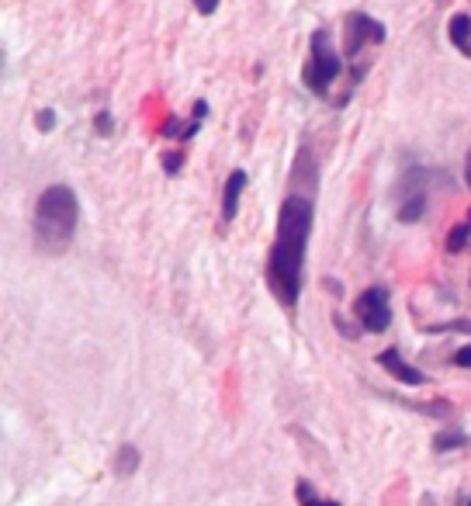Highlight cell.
<instances>
[{
	"instance_id": "6da1fadb",
	"label": "cell",
	"mask_w": 471,
	"mask_h": 506,
	"mask_svg": "<svg viewBox=\"0 0 471 506\" xmlns=\"http://www.w3.org/2000/svg\"><path fill=\"white\" fill-rule=\"evenodd\" d=\"M315 222V198L305 194H288L278 212V233L274 247L267 253L264 282L271 295L284 309H295L302 298V274H305V257H309V236Z\"/></svg>"
},
{
	"instance_id": "7a4b0ae2",
	"label": "cell",
	"mask_w": 471,
	"mask_h": 506,
	"mask_svg": "<svg viewBox=\"0 0 471 506\" xmlns=\"http://www.w3.org/2000/svg\"><path fill=\"white\" fill-rule=\"evenodd\" d=\"M77 222H80V201H77L73 188L49 184L35 201V250L45 253V257H63L73 243V236H77Z\"/></svg>"
},
{
	"instance_id": "3957f363",
	"label": "cell",
	"mask_w": 471,
	"mask_h": 506,
	"mask_svg": "<svg viewBox=\"0 0 471 506\" xmlns=\"http://www.w3.org/2000/svg\"><path fill=\"white\" fill-rule=\"evenodd\" d=\"M344 73V60L329 49V32L326 29H315L313 32V53H309V63L302 69V80L315 97H326L333 80H340Z\"/></svg>"
},
{
	"instance_id": "277c9868",
	"label": "cell",
	"mask_w": 471,
	"mask_h": 506,
	"mask_svg": "<svg viewBox=\"0 0 471 506\" xmlns=\"http://www.w3.org/2000/svg\"><path fill=\"white\" fill-rule=\"evenodd\" d=\"M353 316L364 326V333H385L392 326V302L385 288H368L353 302Z\"/></svg>"
},
{
	"instance_id": "5b68a950",
	"label": "cell",
	"mask_w": 471,
	"mask_h": 506,
	"mask_svg": "<svg viewBox=\"0 0 471 506\" xmlns=\"http://www.w3.org/2000/svg\"><path fill=\"white\" fill-rule=\"evenodd\" d=\"M385 42V25L364 14V11H353L346 14V38H344V53L350 60H357L364 53V45H381Z\"/></svg>"
},
{
	"instance_id": "8992f818",
	"label": "cell",
	"mask_w": 471,
	"mask_h": 506,
	"mask_svg": "<svg viewBox=\"0 0 471 506\" xmlns=\"http://www.w3.org/2000/svg\"><path fill=\"white\" fill-rule=\"evenodd\" d=\"M319 191V163H315L313 146H298L295 153V163H291V194H305V198H315Z\"/></svg>"
},
{
	"instance_id": "52a82bcc",
	"label": "cell",
	"mask_w": 471,
	"mask_h": 506,
	"mask_svg": "<svg viewBox=\"0 0 471 506\" xmlns=\"http://www.w3.org/2000/svg\"><path fill=\"white\" fill-rule=\"evenodd\" d=\"M378 364H381V368H385V371H388L395 381H402V385H423V381H426V375H423V371H416V368H412V364H409L406 357H402L395 347L381 350V354H378Z\"/></svg>"
},
{
	"instance_id": "ba28073f",
	"label": "cell",
	"mask_w": 471,
	"mask_h": 506,
	"mask_svg": "<svg viewBox=\"0 0 471 506\" xmlns=\"http://www.w3.org/2000/svg\"><path fill=\"white\" fill-rule=\"evenodd\" d=\"M243 188H247V170H232V174L225 177V188H222V222L236 219Z\"/></svg>"
},
{
	"instance_id": "9c48e42d",
	"label": "cell",
	"mask_w": 471,
	"mask_h": 506,
	"mask_svg": "<svg viewBox=\"0 0 471 506\" xmlns=\"http://www.w3.org/2000/svg\"><path fill=\"white\" fill-rule=\"evenodd\" d=\"M447 38L458 53H465L471 60V14H454L451 25H447Z\"/></svg>"
},
{
	"instance_id": "30bf717a",
	"label": "cell",
	"mask_w": 471,
	"mask_h": 506,
	"mask_svg": "<svg viewBox=\"0 0 471 506\" xmlns=\"http://www.w3.org/2000/svg\"><path fill=\"white\" fill-rule=\"evenodd\" d=\"M426 191H412V194H406V201L399 205V222H406V225H412V222L423 219V212H426Z\"/></svg>"
},
{
	"instance_id": "8fae6325",
	"label": "cell",
	"mask_w": 471,
	"mask_h": 506,
	"mask_svg": "<svg viewBox=\"0 0 471 506\" xmlns=\"http://www.w3.org/2000/svg\"><path fill=\"white\" fill-rule=\"evenodd\" d=\"M135 469H139V447L122 444L118 454H115V475H132Z\"/></svg>"
},
{
	"instance_id": "7c38bea8",
	"label": "cell",
	"mask_w": 471,
	"mask_h": 506,
	"mask_svg": "<svg viewBox=\"0 0 471 506\" xmlns=\"http://www.w3.org/2000/svg\"><path fill=\"white\" fill-rule=\"evenodd\" d=\"M468 240H471V216L465 222H458V225L451 229V236H447V250L461 253L465 247H468Z\"/></svg>"
},
{
	"instance_id": "4fadbf2b",
	"label": "cell",
	"mask_w": 471,
	"mask_h": 506,
	"mask_svg": "<svg viewBox=\"0 0 471 506\" xmlns=\"http://www.w3.org/2000/svg\"><path fill=\"white\" fill-rule=\"evenodd\" d=\"M465 441H468V437H465V430H440L437 437H434V451H440V454H443V451L461 447Z\"/></svg>"
},
{
	"instance_id": "5bb4252c",
	"label": "cell",
	"mask_w": 471,
	"mask_h": 506,
	"mask_svg": "<svg viewBox=\"0 0 471 506\" xmlns=\"http://www.w3.org/2000/svg\"><path fill=\"white\" fill-rule=\"evenodd\" d=\"M295 493H298V503L302 506H340L337 500H319L309 482H298V486H295Z\"/></svg>"
},
{
	"instance_id": "9a60e30c",
	"label": "cell",
	"mask_w": 471,
	"mask_h": 506,
	"mask_svg": "<svg viewBox=\"0 0 471 506\" xmlns=\"http://www.w3.org/2000/svg\"><path fill=\"white\" fill-rule=\"evenodd\" d=\"M163 170H166L170 177H177V174L184 170V153H181V150H174V153H163Z\"/></svg>"
},
{
	"instance_id": "2e32d148",
	"label": "cell",
	"mask_w": 471,
	"mask_h": 506,
	"mask_svg": "<svg viewBox=\"0 0 471 506\" xmlns=\"http://www.w3.org/2000/svg\"><path fill=\"white\" fill-rule=\"evenodd\" d=\"M94 128H97V135L111 139V135H115V118H111V111H101V115H94Z\"/></svg>"
},
{
	"instance_id": "e0dca14e",
	"label": "cell",
	"mask_w": 471,
	"mask_h": 506,
	"mask_svg": "<svg viewBox=\"0 0 471 506\" xmlns=\"http://www.w3.org/2000/svg\"><path fill=\"white\" fill-rule=\"evenodd\" d=\"M35 128H38V132H53V128H56V111H53V108L38 111V115H35Z\"/></svg>"
},
{
	"instance_id": "ac0fdd59",
	"label": "cell",
	"mask_w": 471,
	"mask_h": 506,
	"mask_svg": "<svg viewBox=\"0 0 471 506\" xmlns=\"http://www.w3.org/2000/svg\"><path fill=\"white\" fill-rule=\"evenodd\" d=\"M194 11L208 18V14H215V11H219V0H194Z\"/></svg>"
},
{
	"instance_id": "d6986e66",
	"label": "cell",
	"mask_w": 471,
	"mask_h": 506,
	"mask_svg": "<svg viewBox=\"0 0 471 506\" xmlns=\"http://www.w3.org/2000/svg\"><path fill=\"white\" fill-rule=\"evenodd\" d=\"M458 368H471V347H461V350H454V357H451Z\"/></svg>"
},
{
	"instance_id": "ffe728a7",
	"label": "cell",
	"mask_w": 471,
	"mask_h": 506,
	"mask_svg": "<svg viewBox=\"0 0 471 506\" xmlns=\"http://www.w3.org/2000/svg\"><path fill=\"white\" fill-rule=\"evenodd\" d=\"M465 181H468V188H471V150H468V159H465Z\"/></svg>"
},
{
	"instance_id": "44dd1931",
	"label": "cell",
	"mask_w": 471,
	"mask_h": 506,
	"mask_svg": "<svg viewBox=\"0 0 471 506\" xmlns=\"http://www.w3.org/2000/svg\"><path fill=\"white\" fill-rule=\"evenodd\" d=\"M468 506H471V503H468Z\"/></svg>"
}]
</instances>
